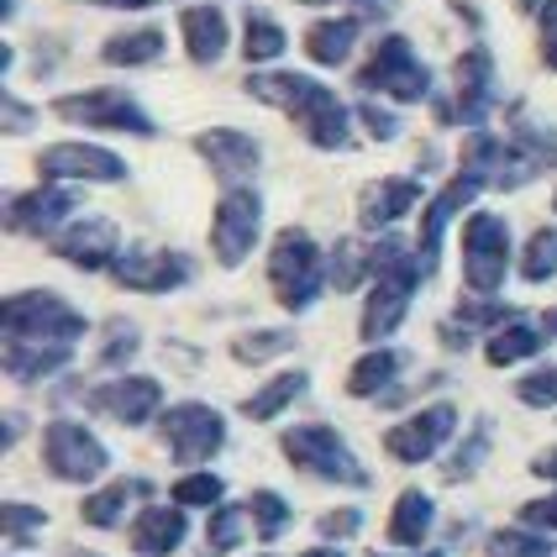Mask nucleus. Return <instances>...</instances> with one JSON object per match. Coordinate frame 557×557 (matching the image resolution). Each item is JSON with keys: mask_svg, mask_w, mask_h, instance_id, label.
Instances as JSON below:
<instances>
[{"mask_svg": "<svg viewBox=\"0 0 557 557\" xmlns=\"http://www.w3.org/2000/svg\"><path fill=\"white\" fill-rule=\"evenodd\" d=\"M243 90H248L252 100L284 111V116H295L300 132H306V143L321 148V153H342V148L352 143V116H358V111H347L342 95L326 90V85L310 79V74H295V69H258V74H248Z\"/></svg>", "mask_w": 557, "mask_h": 557, "instance_id": "1", "label": "nucleus"}, {"mask_svg": "<svg viewBox=\"0 0 557 557\" xmlns=\"http://www.w3.org/2000/svg\"><path fill=\"white\" fill-rule=\"evenodd\" d=\"M373 248H379V278H373V289H369V306H363L358 332H363V342H384L400 332L416 289L436 274V263L421 248H405L400 237H389V232H384Z\"/></svg>", "mask_w": 557, "mask_h": 557, "instance_id": "2", "label": "nucleus"}, {"mask_svg": "<svg viewBox=\"0 0 557 557\" xmlns=\"http://www.w3.org/2000/svg\"><path fill=\"white\" fill-rule=\"evenodd\" d=\"M326 284L332 278H326V258L315 248V237L300 232V226L278 232L274 248H269V289H274L278 306L289 310V315H306L321 300Z\"/></svg>", "mask_w": 557, "mask_h": 557, "instance_id": "3", "label": "nucleus"}, {"mask_svg": "<svg viewBox=\"0 0 557 557\" xmlns=\"http://www.w3.org/2000/svg\"><path fill=\"white\" fill-rule=\"evenodd\" d=\"M278 447H284V458L300 468V473L321 479V484H352V490H369V468L352 458V447L342 442V432L321 426V421L289 426V432L278 436Z\"/></svg>", "mask_w": 557, "mask_h": 557, "instance_id": "4", "label": "nucleus"}, {"mask_svg": "<svg viewBox=\"0 0 557 557\" xmlns=\"http://www.w3.org/2000/svg\"><path fill=\"white\" fill-rule=\"evenodd\" d=\"M90 321L53 289H16L5 295V342H79Z\"/></svg>", "mask_w": 557, "mask_h": 557, "instance_id": "5", "label": "nucleus"}, {"mask_svg": "<svg viewBox=\"0 0 557 557\" xmlns=\"http://www.w3.org/2000/svg\"><path fill=\"white\" fill-rule=\"evenodd\" d=\"M358 85L369 95H389V100H400V106H416V100H432V69L410 48V37L389 32V37L373 48L369 69H358Z\"/></svg>", "mask_w": 557, "mask_h": 557, "instance_id": "6", "label": "nucleus"}, {"mask_svg": "<svg viewBox=\"0 0 557 557\" xmlns=\"http://www.w3.org/2000/svg\"><path fill=\"white\" fill-rule=\"evenodd\" d=\"M53 116L74 126H100V132H132V137H153L158 126L143 111L137 95L116 90V85H100V90H74L53 100Z\"/></svg>", "mask_w": 557, "mask_h": 557, "instance_id": "7", "label": "nucleus"}, {"mask_svg": "<svg viewBox=\"0 0 557 557\" xmlns=\"http://www.w3.org/2000/svg\"><path fill=\"white\" fill-rule=\"evenodd\" d=\"M42 468L53 479H63V484H95L111 468V453H106V442L90 426L59 416V421L42 426Z\"/></svg>", "mask_w": 557, "mask_h": 557, "instance_id": "8", "label": "nucleus"}, {"mask_svg": "<svg viewBox=\"0 0 557 557\" xmlns=\"http://www.w3.org/2000/svg\"><path fill=\"white\" fill-rule=\"evenodd\" d=\"M510 274V226L495 211L463 216V284L473 295H495Z\"/></svg>", "mask_w": 557, "mask_h": 557, "instance_id": "9", "label": "nucleus"}, {"mask_svg": "<svg viewBox=\"0 0 557 557\" xmlns=\"http://www.w3.org/2000/svg\"><path fill=\"white\" fill-rule=\"evenodd\" d=\"M158 432H163V447H169L174 463H206L226 447V421H221L216 405L206 400H180L174 410H163Z\"/></svg>", "mask_w": 557, "mask_h": 557, "instance_id": "10", "label": "nucleus"}, {"mask_svg": "<svg viewBox=\"0 0 557 557\" xmlns=\"http://www.w3.org/2000/svg\"><path fill=\"white\" fill-rule=\"evenodd\" d=\"M258 232H263V195L248 185L226 189L211 216V252L221 269H243L248 252L258 248Z\"/></svg>", "mask_w": 557, "mask_h": 557, "instance_id": "11", "label": "nucleus"}, {"mask_svg": "<svg viewBox=\"0 0 557 557\" xmlns=\"http://www.w3.org/2000/svg\"><path fill=\"white\" fill-rule=\"evenodd\" d=\"M195 278V258L174 248H126L111 263V284L132 295H174Z\"/></svg>", "mask_w": 557, "mask_h": 557, "instance_id": "12", "label": "nucleus"}, {"mask_svg": "<svg viewBox=\"0 0 557 557\" xmlns=\"http://www.w3.org/2000/svg\"><path fill=\"white\" fill-rule=\"evenodd\" d=\"M495 111V59L484 48H468L453 74V95L436 100V116L447 126H479Z\"/></svg>", "mask_w": 557, "mask_h": 557, "instance_id": "13", "label": "nucleus"}, {"mask_svg": "<svg viewBox=\"0 0 557 557\" xmlns=\"http://www.w3.org/2000/svg\"><path fill=\"white\" fill-rule=\"evenodd\" d=\"M37 174L42 180H59V185H122L126 180V158L111 148H95V143H53L37 153Z\"/></svg>", "mask_w": 557, "mask_h": 557, "instance_id": "14", "label": "nucleus"}, {"mask_svg": "<svg viewBox=\"0 0 557 557\" xmlns=\"http://www.w3.org/2000/svg\"><path fill=\"white\" fill-rule=\"evenodd\" d=\"M48 248L59 252L69 269L111 274V263L122 258V232H116V221L111 216H79V221H69L63 232H53Z\"/></svg>", "mask_w": 557, "mask_h": 557, "instance_id": "15", "label": "nucleus"}, {"mask_svg": "<svg viewBox=\"0 0 557 557\" xmlns=\"http://www.w3.org/2000/svg\"><path fill=\"white\" fill-rule=\"evenodd\" d=\"M453 432H458V405L436 400V405H426V410H416L410 421L389 426V432H384V453H389L395 463H426V458H436V453L453 442Z\"/></svg>", "mask_w": 557, "mask_h": 557, "instance_id": "16", "label": "nucleus"}, {"mask_svg": "<svg viewBox=\"0 0 557 557\" xmlns=\"http://www.w3.org/2000/svg\"><path fill=\"white\" fill-rule=\"evenodd\" d=\"M95 416H111L116 426H143V421H153L163 416V384L148 379V373H126V379H106V384H95L90 395H85Z\"/></svg>", "mask_w": 557, "mask_h": 557, "instance_id": "17", "label": "nucleus"}, {"mask_svg": "<svg viewBox=\"0 0 557 557\" xmlns=\"http://www.w3.org/2000/svg\"><path fill=\"white\" fill-rule=\"evenodd\" d=\"M74 206H79V195L59 180H48L42 189H22V195L5 200V226L22 232V237H53L69 226Z\"/></svg>", "mask_w": 557, "mask_h": 557, "instance_id": "18", "label": "nucleus"}, {"mask_svg": "<svg viewBox=\"0 0 557 557\" xmlns=\"http://www.w3.org/2000/svg\"><path fill=\"white\" fill-rule=\"evenodd\" d=\"M195 153L216 169V180L226 189L248 185L252 174L263 169V148H258V137L237 132V126H211V132H200V137H195Z\"/></svg>", "mask_w": 557, "mask_h": 557, "instance_id": "19", "label": "nucleus"}, {"mask_svg": "<svg viewBox=\"0 0 557 557\" xmlns=\"http://www.w3.org/2000/svg\"><path fill=\"white\" fill-rule=\"evenodd\" d=\"M479 189H484V180L463 169L458 180H447V185L432 195V206H426V216H421V237H416V248L426 252L432 263H436V252H442V232H447V221L458 216V211H468Z\"/></svg>", "mask_w": 557, "mask_h": 557, "instance_id": "20", "label": "nucleus"}, {"mask_svg": "<svg viewBox=\"0 0 557 557\" xmlns=\"http://www.w3.org/2000/svg\"><path fill=\"white\" fill-rule=\"evenodd\" d=\"M185 536H189L185 505H148V510H137V521H132V553L169 557L185 547Z\"/></svg>", "mask_w": 557, "mask_h": 557, "instance_id": "21", "label": "nucleus"}, {"mask_svg": "<svg viewBox=\"0 0 557 557\" xmlns=\"http://www.w3.org/2000/svg\"><path fill=\"white\" fill-rule=\"evenodd\" d=\"M416 200H421V185L405 180V174L400 180H373V185H363V195H358V226L379 237V232H389Z\"/></svg>", "mask_w": 557, "mask_h": 557, "instance_id": "22", "label": "nucleus"}, {"mask_svg": "<svg viewBox=\"0 0 557 557\" xmlns=\"http://www.w3.org/2000/svg\"><path fill=\"white\" fill-rule=\"evenodd\" d=\"M69 358H74V342H5V373L16 384L53 379L69 369Z\"/></svg>", "mask_w": 557, "mask_h": 557, "instance_id": "23", "label": "nucleus"}, {"mask_svg": "<svg viewBox=\"0 0 557 557\" xmlns=\"http://www.w3.org/2000/svg\"><path fill=\"white\" fill-rule=\"evenodd\" d=\"M405 363H410V352H405V347H369V352L352 363V373H347V395H352V400L389 395V389H395V379L405 373Z\"/></svg>", "mask_w": 557, "mask_h": 557, "instance_id": "24", "label": "nucleus"}, {"mask_svg": "<svg viewBox=\"0 0 557 557\" xmlns=\"http://www.w3.org/2000/svg\"><path fill=\"white\" fill-rule=\"evenodd\" d=\"M369 16H321L315 27L306 32V59L321 63V69H337V63L352 59V48H358V32H363Z\"/></svg>", "mask_w": 557, "mask_h": 557, "instance_id": "25", "label": "nucleus"}, {"mask_svg": "<svg viewBox=\"0 0 557 557\" xmlns=\"http://www.w3.org/2000/svg\"><path fill=\"white\" fill-rule=\"evenodd\" d=\"M180 37H185V53L195 63H216L232 42V27L216 5H185L180 11Z\"/></svg>", "mask_w": 557, "mask_h": 557, "instance_id": "26", "label": "nucleus"}, {"mask_svg": "<svg viewBox=\"0 0 557 557\" xmlns=\"http://www.w3.org/2000/svg\"><path fill=\"white\" fill-rule=\"evenodd\" d=\"M143 495H153V490H148V479H116V484L95 490V495L79 505V521L95 527V531H111L126 516V505H132V499H143Z\"/></svg>", "mask_w": 557, "mask_h": 557, "instance_id": "27", "label": "nucleus"}, {"mask_svg": "<svg viewBox=\"0 0 557 557\" xmlns=\"http://www.w3.org/2000/svg\"><path fill=\"white\" fill-rule=\"evenodd\" d=\"M432 527H436V499L426 490H405L395 499V516H389V542L395 547H421Z\"/></svg>", "mask_w": 557, "mask_h": 557, "instance_id": "28", "label": "nucleus"}, {"mask_svg": "<svg viewBox=\"0 0 557 557\" xmlns=\"http://www.w3.org/2000/svg\"><path fill=\"white\" fill-rule=\"evenodd\" d=\"M100 59L111 69H148V63L163 59V32L158 27H126L116 37L100 42Z\"/></svg>", "mask_w": 557, "mask_h": 557, "instance_id": "29", "label": "nucleus"}, {"mask_svg": "<svg viewBox=\"0 0 557 557\" xmlns=\"http://www.w3.org/2000/svg\"><path fill=\"white\" fill-rule=\"evenodd\" d=\"M542 352V332L536 326H527L521 315L516 321H505L499 332H490V342H484V363L490 369H510V363H527V358H536Z\"/></svg>", "mask_w": 557, "mask_h": 557, "instance_id": "30", "label": "nucleus"}, {"mask_svg": "<svg viewBox=\"0 0 557 557\" xmlns=\"http://www.w3.org/2000/svg\"><path fill=\"white\" fill-rule=\"evenodd\" d=\"M306 389H310V373L306 369L278 373V379H269L258 395H248V400H243V416H248V421H274L278 410H284V405H295Z\"/></svg>", "mask_w": 557, "mask_h": 557, "instance_id": "31", "label": "nucleus"}, {"mask_svg": "<svg viewBox=\"0 0 557 557\" xmlns=\"http://www.w3.org/2000/svg\"><path fill=\"white\" fill-rule=\"evenodd\" d=\"M326 278H332V289H358L363 278H379V248H363V243L342 237L332 258H326Z\"/></svg>", "mask_w": 557, "mask_h": 557, "instance_id": "32", "label": "nucleus"}, {"mask_svg": "<svg viewBox=\"0 0 557 557\" xmlns=\"http://www.w3.org/2000/svg\"><path fill=\"white\" fill-rule=\"evenodd\" d=\"M284 48H289V37H284V27H278L274 16L248 11V22H243V59H248L252 69H263V63H274Z\"/></svg>", "mask_w": 557, "mask_h": 557, "instance_id": "33", "label": "nucleus"}, {"mask_svg": "<svg viewBox=\"0 0 557 557\" xmlns=\"http://www.w3.org/2000/svg\"><path fill=\"white\" fill-rule=\"evenodd\" d=\"M289 347H300V337L295 332H284V326H258V332H243V337H232V358L237 363H274V358H284Z\"/></svg>", "mask_w": 557, "mask_h": 557, "instance_id": "34", "label": "nucleus"}, {"mask_svg": "<svg viewBox=\"0 0 557 557\" xmlns=\"http://www.w3.org/2000/svg\"><path fill=\"white\" fill-rule=\"evenodd\" d=\"M137 342H143V332H137V321H126V315H116V321H106L95 363H100V369H126V363L137 358Z\"/></svg>", "mask_w": 557, "mask_h": 557, "instance_id": "35", "label": "nucleus"}, {"mask_svg": "<svg viewBox=\"0 0 557 557\" xmlns=\"http://www.w3.org/2000/svg\"><path fill=\"white\" fill-rule=\"evenodd\" d=\"M248 516H252V531H258V542H278L289 521H295V510H289V499L274 495V490H258L248 499Z\"/></svg>", "mask_w": 557, "mask_h": 557, "instance_id": "36", "label": "nucleus"}, {"mask_svg": "<svg viewBox=\"0 0 557 557\" xmlns=\"http://www.w3.org/2000/svg\"><path fill=\"white\" fill-rule=\"evenodd\" d=\"M490 557H557V547H553V536H542V531L499 527V531H490Z\"/></svg>", "mask_w": 557, "mask_h": 557, "instance_id": "37", "label": "nucleus"}, {"mask_svg": "<svg viewBox=\"0 0 557 557\" xmlns=\"http://www.w3.org/2000/svg\"><path fill=\"white\" fill-rule=\"evenodd\" d=\"M243 531H248V510H237V505H216V516H211V527H206V553L226 557L232 547H243Z\"/></svg>", "mask_w": 557, "mask_h": 557, "instance_id": "38", "label": "nucleus"}, {"mask_svg": "<svg viewBox=\"0 0 557 557\" xmlns=\"http://www.w3.org/2000/svg\"><path fill=\"white\" fill-rule=\"evenodd\" d=\"M490 442H495V436H490V421H479V426H473V436H468L453 458H447L442 479H447V484H463V479H473V473H479V463L490 458Z\"/></svg>", "mask_w": 557, "mask_h": 557, "instance_id": "39", "label": "nucleus"}, {"mask_svg": "<svg viewBox=\"0 0 557 557\" xmlns=\"http://www.w3.org/2000/svg\"><path fill=\"white\" fill-rule=\"evenodd\" d=\"M557 274V226H542L521 252V278L527 284H547Z\"/></svg>", "mask_w": 557, "mask_h": 557, "instance_id": "40", "label": "nucleus"}, {"mask_svg": "<svg viewBox=\"0 0 557 557\" xmlns=\"http://www.w3.org/2000/svg\"><path fill=\"white\" fill-rule=\"evenodd\" d=\"M169 495H174V505H185V510H200V505L216 510L221 495H226V479H221V473H189V479H180Z\"/></svg>", "mask_w": 557, "mask_h": 557, "instance_id": "41", "label": "nucleus"}, {"mask_svg": "<svg viewBox=\"0 0 557 557\" xmlns=\"http://www.w3.org/2000/svg\"><path fill=\"white\" fill-rule=\"evenodd\" d=\"M453 321H458L463 332H484V326H490V332H499L505 321H516V310L499 306V300H463Z\"/></svg>", "mask_w": 557, "mask_h": 557, "instance_id": "42", "label": "nucleus"}, {"mask_svg": "<svg viewBox=\"0 0 557 557\" xmlns=\"http://www.w3.org/2000/svg\"><path fill=\"white\" fill-rule=\"evenodd\" d=\"M516 400L531 405V410H553L557 405V363H542L536 373H527L516 384Z\"/></svg>", "mask_w": 557, "mask_h": 557, "instance_id": "43", "label": "nucleus"}, {"mask_svg": "<svg viewBox=\"0 0 557 557\" xmlns=\"http://www.w3.org/2000/svg\"><path fill=\"white\" fill-rule=\"evenodd\" d=\"M0 516H5V536H11V547H32V536L48 527V516H42L37 505H22V499H11Z\"/></svg>", "mask_w": 557, "mask_h": 557, "instance_id": "44", "label": "nucleus"}, {"mask_svg": "<svg viewBox=\"0 0 557 557\" xmlns=\"http://www.w3.org/2000/svg\"><path fill=\"white\" fill-rule=\"evenodd\" d=\"M363 531V510H326L321 516V536H332V542H347V536H358Z\"/></svg>", "mask_w": 557, "mask_h": 557, "instance_id": "45", "label": "nucleus"}, {"mask_svg": "<svg viewBox=\"0 0 557 557\" xmlns=\"http://www.w3.org/2000/svg\"><path fill=\"white\" fill-rule=\"evenodd\" d=\"M358 116H363V126H369L379 143L400 137V116H395V111H384V106H373V100H363V106H358Z\"/></svg>", "mask_w": 557, "mask_h": 557, "instance_id": "46", "label": "nucleus"}, {"mask_svg": "<svg viewBox=\"0 0 557 557\" xmlns=\"http://www.w3.org/2000/svg\"><path fill=\"white\" fill-rule=\"evenodd\" d=\"M0 116H5V132H11V137H22V132H32V126H37V116H32V106H27V100H16V95H5Z\"/></svg>", "mask_w": 557, "mask_h": 557, "instance_id": "47", "label": "nucleus"}, {"mask_svg": "<svg viewBox=\"0 0 557 557\" xmlns=\"http://www.w3.org/2000/svg\"><path fill=\"white\" fill-rule=\"evenodd\" d=\"M521 516H527V527H547V531H557V499H531Z\"/></svg>", "mask_w": 557, "mask_h": 557, "instance_id": "48", "label": "nucleus"}, {"mask_svg": "<svg viewBox=\"0 0 557 557\" xmlns=\"http://www.w3.org/2000/svg\"><path fill=\"white\" fill-rule=\"evenodd\" d=\"M531 473H536V479H557V447L553 453H542V458L531 463Z\"/></svg>", "mask_w": 557, "mask_h": 557, "instance_id": "49", "label": "nucleus"}, {"mask_svg": "<svg viewBox=\"0 0 557 557\" xmlns=\"http://www.w3.org/2000/svg\"><path fill=\"white\" fill-rule=\"evenodd\" d=\"M347 5H358V16H384L395 0H347Z\"/></svg>", "mask_w": 557, "mask_h": 557, "instance_id": "50", "label": "nucleus"}, {"mask_svg": "<svg viewBox=\"0 0 557 557\" xmlns=\"http://www.w3.org/2000/svg\"><path fill=\"white\" fill-rule=\"evenodd\" d=\"M16 436H22V416H5V426H0V447H16Z\"/></svg>", "mask_w": 557, "mask_h": 557, "instance_id": "51", "label": "nucleus"}, {"mask_svg": "<svg viewBox=\"0 0 557 557\" xmlns=\"http://www.w3.org/2000/svg\"><path fill=\"white\" fill-rule=\"evenodd\" d=\"M106 5H122V11H143V5H158V0H106Z\"/></svg>", "mask_w": 557, "mask_h": 557, "instance_id": "52", "label": "nucleus"}, {"mask_svg": "<svg viewBox=\"0 0 557 557\" xmlns=\"http://www.w3.org/2000/svg\"><path fill=\"white\" fill-rule=\"evenodd\" d=\"M300 557H347L342 547H315V553H300Z\"/></svg>", "mask_w": 557, "mask_h": 557, "instance_id": "53", "label": "nucleus"}, {"mask_svg": "<svg viewBox=\"0 0 557 557\" xmlns=\"http://www.w3.org/2000/svg\"><path fill=\"white\" fill-rule=\"evenodd\" d=\"M542 332H553V337H557V306L547 310V315H542Z\"/></svg>", "mask_w": 557, "mask_h": 557, "instance_id": "54", "label": "nucleus"}, {"mask_svg": "<svg viewBox=\"0 0 557 557\" xmlns=\"http://www.w3.org/2000/svg\"><path fill=\"white\" fill-rule=\"evenodd\" d=\"M69 557H95V553H69Z\"/></svg>", "mask_w": 557, "mask_h": 557, "instance_id": "55", "label": "nucleus"}, {"mask_svg": "<svg viewBox=\"0 0 557 557\" xmlns=\"http://www.w3.org/2000/svg\"><path fill=\"white\" fill-rule=\"evenodd\" d=\"M306 5H326V0H306Z\"/></svg>", "mask_w": 557, "mask_h": 557, "instance_id": "56", "label": "nucleus"}, {"mask_svg": "<svg viewBox=\"0 0 557 557\" xmlns=\"http://www.w3.org/2000/svg\"><path fill=\"white\" fill-rule=\"evenodd\" d=\"M426 557H447V553H426Z\"/></svg>", "mask_w": 557, "mask_h": 557, "instance_id": "57", "label": "nucleus"}, {"mask_svg": "<svg viewBox=\"0 0 557 557\" xmlns=\"http://www.w3.org/2000/svg\"><path fill=\"white\" fill-rule=\"evenodd\" d=\"M521 5H536V0H521Z\"/></svg>", "mask_w": 557, "mask_h": 557, "instance_id": "58", "label": "nucleus"}]
</instances>
